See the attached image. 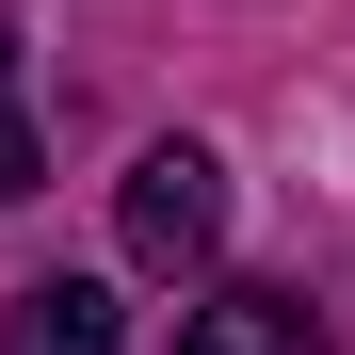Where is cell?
I'll return each mask as SVG.
<instances>
[{"instance_id": "obj_1", "label": "cell", "mask_w": 355, "mask_h": 355, "mask_svg": "<svg viewBox=\"0 0 355 355\" xmlns=\"http://www.w3.org/2000/svg\"><path fill=\"white\" fill-rule=\"evenodd\" d=\"M113 243H130V275H210V243H226V162H210V146H146L130 194H113Z\"/></svg>"}, {"instance_id": "obj_2", "label": "cell", "mask_w": 355, "mask_h": 355, "mask_svg": "<svg viewBox=\"0 0 355 355\" xmlns=\"http://www.w3.org/2000/svg\"><path fill=\"white\" fill-rule=\"evenodd\" d=\"M178 355H339L307 291H210L194 323H178Z\"/></svg>"}, {"instance_id": "obj_3", "label": "cell", "mask_w": 355, "mask_h": 355, "mask_svg": "<svg viewBox=\"0 0 355 355\" xmlns=\"http://www.w3.org/2000/svg\"><path fill=\"white\" fill-rule=\"evenodd\" d=\"M0 355H113V291L97 275H33L0 307Z\"/></svg>"}, {"instance_id": "obj_4", "label": "cell", "mask_w": 355, "mask_h": 355, "mask_svg": "<svg viewBox=\"0 0 355 355\" xmlns=\"http://www.w3.org/2000/svg\"><path fill=\"white\" fill-rule=\"evenodd\" d=\"M0 194H49V130H33V81H17V17H0Z\"/></svg>"}]
</instances>
